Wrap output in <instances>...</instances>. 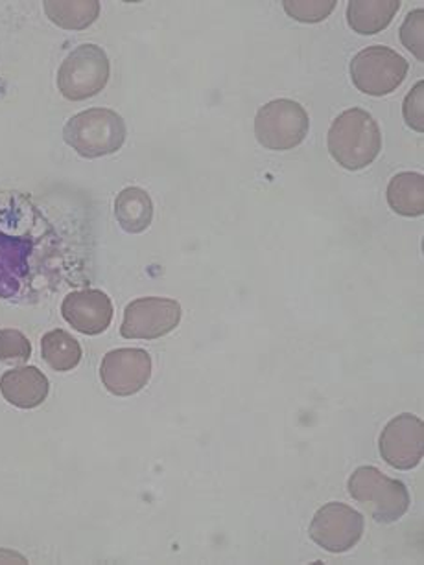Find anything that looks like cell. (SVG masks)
<instances>
[{
  "label": "cell",
  "mask_w": 424,
  "mask_h": 565,
  "mask_svg": "<svg viewBox=\"0 0 424 565\" xmlns=\"http://www.w3.org/2000/svg\"><path fill=\"white\" fill-rule=\"evenodd\" d=\"M327 148L332 159L349 172L373 164L382 150V134L373 115L360 107L341 113L330 124Z\"/></svg>",
  "instance_id": "obj_1"
},
{
  "label": "cell",
  "mask_w": 424,
  "mask_h": 565,
  "mask_svg": "<svg viewBox=\"0 0 424 565\" xmlns=\"http://www.w3.org/2000/svg\"><path fill=\"white\" fill-rule=\"evenodd\" d=\"M128 137L124 118L113 109L95 107L78 113L63 128V140L84 159L113 156Z\"/></svg>",
  "instance_id": "obj_2"
},
{
  "label": "cell",
  "mask_w": 424,
  "mask_h": 565,
  "mask_svg": "<svg viewBox=\"0 0 424 565\" xmlns=\"http://www.w3.org/2000/svg\"><path fill=\"white\" fill-rule=\"evenodd\" d=\"M347 490L377 523L390 525L406 514L412 503L406 484L374 466H360L347 481Z\"/></svg>",
  "instance_id": "obj_3"
},
{
  "label": "cell",
  "mask_w": 424,
  "mask_h": 565,
  "mask_svg": "<svg viewBox=\"0 0 424 565\" xmlns=\"http://www.w3.org/2000/svg\"><path fill=\"white\" fill-rule=\"evenodd\" d=\"M112 74V63L102 46L85 43L74 49L57 71V89L63 98L84 102L104 90Z\"/></svg>",
  "instance_id": "obj_4"
},
{
  "label": "cell",
  "mask_w": 424,
  "mask_h": 565,
  "mask_svg": "<svg viewBox=\"0 0 424 565\" xmlns=\"http://www.w3.org/2000/svg\"><path fill=\"white\" fill-rule=\"evenodd\" d=\"M310 129L305 107L288 98L272 100L255 117V137L266 150L288 151L303 145Z\"/></svg>",
  "instance_id": "obj_5"
},
{
  "label": "cell",
  "mask_w": 424,
  "mask_h": 565,
  "mask_svg": "<svg viewBox=\"0 0 424 565\" xmlns=\"http://www.w3.org/2000/svg\"><path fill=\"white\" fill-rule=\"evenodd\" d=\"M406 60L388 46L374 45L358 52L352 57L351 73L352 85L360 93L368 96H388L401 87L406 78Z\"/></svg>",
  "instance_id": "obj_6"
},
{
  "label": "cell",
  "mask_w": 424,
  "mask_h": 565,
  "mask_svg": "<svg viewBox=\"0 0 424 565\" xmlns=\"http://www.w3.org/2000/svg\"><path fill=\"white\" fill-rule=\"evenodd\" d=\"M365 531V520L349 504L327 503L314 514L308 534L327 553L341 554L357 547Z\"/></svg>",
  "instance_id": "obj_7"
},
{
  "label": "cell",
  "mask_w": 424,
  "mask_h": 565,
  "mask_svg": "<svg viewBox=\"0 0 424 565\" xmlns=\"http://www.w3.org/2000/svg\"><path fill=\"white\" fill-rule=\"evenodd\" d=\"M181 305L165 297L135 299L124 310L120 335L126 339H161L181 322Z\"/></svg>",
  "instance_id": "obj_8"
},
{
  "label": "cell",
  "mask_w": 424,
  "mask_h": 565,
  "mask_svg": "<svg viewBox=\"0 0 424 565\" xmlns=\"http://www.w3.org/2000/svg\"><path fill=\"white\" fill-rule=\"evenodd\" d=\"M379 449L382 459L395 470H413L424 455V424L418 416H395L380 433Z\"/></svg>",
  "instance_id": "obj_9"
},
{
  "label": "cell",
  "mask_w": 424,
  "mask_h": 565,
  "mask_svg": "<svg viewBox=\"0 0 424 565\" xmlns=\"http://www.w3.org/2000/svg\"><path fill=\"white\" fill-rule=\"evenodd\" d=\"M151 358L142 349H117L102 360L100 380L115 396H134L148 385Z\"/></svg>",
  "instance_id": "obj_10"
},
{
  "label": "cell",
  "mask_w": 424,
  "mask_h": 565,
  "mask_svg": "<svg viewBox=\"0 0 424 565\" xmlns=\"http://www.w3.org/2000/svg\"><path fill=\"white\" fill-rule=\"evenodd\" d=\"M62 316L76 332L100 335L113 321V302L100 289H80L63 299Z\"/></svg>",
  "instance_id": "obj_11"
},
{
  "label": "cell",
  "mask_w": 424,
  "mask_h": 565,
  "mask_svg": "<svg viewBox=\"0 0 424 565\" xmlns=\"http://www.w3.org/2000/svg\"><path fill=\"white\" fill-rule=\"evenodd\" d=\"M51 393V383L45 372L38 366H19L7 371L0 377V394L8 404L19 409H35L40 407Z\"/></svg>",
  "instance_id": "obj_12"
},
{
  "label": "cell",
  "mask_w": 424,
  "mask_h": 565,
  "mask_svg": "<svg viewBox=\"0 0 424 565\" xmlns=\"http://www.w3.org/2000/svg\"><path fill=\"white\" fill-rule=\"evenodd\" d=\"M401 4V0H351L347 7V24L354 34H380L393 23Z\"/></svg>",
  "instance_id": "obj_13"
},
{
  "label": "cell",
  "mask_w": 424,
  "mask_h": 565,
  "mask_svg": "<svg viewBox=\"0 0 424 565\" xmlns=\"http://www.w3.org/2000/svg\"><path fill=\"white\" fill-rule=\"evenodd\" d=\"M115 217L124 233H145L153 220V201L146 190L128 186L115 200Z\"/></svg>",
  "instance_id": "obj_14"
},
{
  "label": "cell",
  "mask_w": 424,
  "mask_h": 565,
  "mask_svg": "<svg viewBox=\"0 0 424 565\" xmlns=\"http://www.w3.org/2000/svg\"><path fill=\"white\" fill-rule=\"evenodd\" d=\"M388 205L404 217H421L424 214V178L421 173H396L388 184Z\"/></svg>",
  "instance_id": "obj_15"
},
{
  "label": "cell",
  "mask_w": 424,
  "mask_h": 565,
  "mask_svg": "<svg viewBox=\"0 0 424 565\" xmlns=\"http://www.w3.org/2000/svg\"><path fill=\"white\" fill-rule=\"evenodd\" d=\"M30 239L15 238L0 247V299L18 295L24 275L29 271Z\"/></svg>",
  "instance_id": "obj_16"
},
{
  "label": "cell",
  "mask_w": 424,
  "mask_h": 565,
  "mask_svg": "<svg viewBox=\"0 0 424 565\" xmlns=\"http://www.w3.org/2000/svg\"><path fill=\"white\" fill-rule=\"evenodd\" d=\"M46 18L63 30H85L100 15L98 0H46Z\"/></svg>",
  "instance_id": "obj_17"
},
{
  "label": "cell",
  "mask_w": 424,
  "mask_h": 565,
  "mask_svg": "<svg viewBox=\"0 0 424 565\" xmlns=\"http://www.w3.org/2000/svg\"><path fill=\"white\" fill-rule=\"evenodd\" d=\"M41 354L54 371L68 372L80 365L82 347L71 333L57 328L41 339Z\"/></svg>",
  "instance_id": "obj_18"
},
{
  "label": "cell",
  "mask_w": 424,
  "mask_h": 565,
  "mask_svg": "<svg viewBox=\"0 0 424 565\" xmlns=\"http://www.w3.org/2000/svg\"><path fill=\"white\" fill-rule=\"evenodd\" d=\"M336 0H283L285 12L297 23H321L335 12Z\"/></svg>",
  "instance_id": "obj_19"
},
{
  "label": "cell",
  "mask_w": 424,
  "mask_h": 565,
  "mask_svg": "<svg viewBox=\"0 0 424 565\" xmlns=\"http://www.w3.org/2000/svg\"><path fill=\"white\" fill-rule=\"evenodd\" d=\"M401 43L406 51L412 52L418 62H424V10L417 8L413 12L407 13L401 30Z\"/></svg>",
  "instance_id": "obj_20"
},
{
  "label": "cell",
  "mask_w": 424,
  "mask_h": 565,
  "mask_svg": "<svg viewBox=\"0 0 424 565\" xmlns=\"http://www.w3.org/2000/svg\"><path fill=\"white\" fill-rule=\"evenodd\" d=\"M30 355H32V344L23 332L12 328L0 330V361L24 363L30 360Z\"/></svg>",
  "instance_id": "obj_21"
},
{
  "label": "cell",
  "mask_w": 424,
  "mask_h": 565,
  "mask_svg": "<svg viewBox=\"0 0 424 565\" xmlns=\"http://www.w3.org/2000/svg\"><path fill=\"white\" fill-rule=\"evenodd\" d=\"M402 117L407 128L423 134L424 131V82H417L407 93L402 104Z\"/></svg>",
  "instance_id": "obj_22"
},
{
  "label": "cell",
  "mask_w": 424,
  "mask_h": 565,
  "mask_svg": "<svg viewBox=\"0 0 424 565\" xmlns=\"http://www.w3.org/2000/svg\"><path fill=\"white\" fill-rule=\"evenodd\" d=\"M0 562H7V564H12V562H21V564H26V558L21 556V554L7 551V548H0Z\"/></svg>",
  "instance_id": "obj_23"
}]
</instances>
